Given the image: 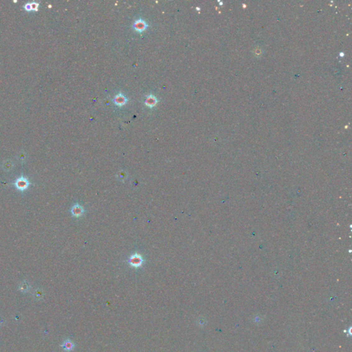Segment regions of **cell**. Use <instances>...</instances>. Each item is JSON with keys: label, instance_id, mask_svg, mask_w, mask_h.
I'll list each match as a JSON object with an SVG mask.
<instances>
[{"label": "cell", "instance_id": "cell-1", "mask_svg": "<svg viewBox=\"0 0 352 352\" xmlns=\"http://www.w3.org/2000/svg\"><path fill=\"white\" fill-rule=\"evenodd\" d=\"M147 26H148L147 24H146L145 21L142 20L141 19L136 21L134 22V24H133V28L138 32H141L142 31H144L145 29L147 28Z\"/></svg>", "mask_w": 352, "mask_h": 352}, {"label": "cell", "instance_id": "cell-2", "mask_svg": "<svg viewBox=\"0 0 352 352\" xmlns=\"http://www.w3.org/2000/svg\"><path fill=\"white\" fill-rule=\"evenodd\" d=\"M129 262L131 263V265L133 266L139 267L140 266H141V264L142 263V257L140 255H133L130 258Z\"/></svg>", "mask_w": 352, "mask_h": 352}, {"label": "cell", "instance_id": "cell-3", "mask_svg": "<svg viewBox=\"0 0 352 352\" xmlns=\"http://www.w3.org/2000/svg\"><path fill=\"white\" fill-rule=\"evenodd\" d=\"M127 102V99L122 94H118V95L116 96L114 99V103L118 106H123L125 105Z\"/></svg>", "mask_w": 352, "mask_h": 352}, {"label": "cell", "instance_id": "cell-4", "mask_svg": "<svg viewBox=\"0 0 352 352\" xmlns=\"http://www.w3.org/2000/svg\"><path fill=\"white\" fill-rule=\"evenodd\" d=\"M75 347V345L72 341L70 340H66L63 342V343L61 345V347L65 351H71L74 350Z\"/></svg>", "mask_w": 352, "mask_h": 352}, {"label": "cell", "instance_id": "cell-5", "mask_svg": "<svg viewBox=\"0 0 352 352\" xmlns=\"http://www.w3.org/2000/svg\"><path fill=\"white\" fill-rule=\"evenodd\" d=\"M158 103V100L154 95H149L146 97V99L145 100V104L146 106L149 107H154Z\"/></svg>", "mask_w": 352, "mask_h": 352}, {"label": "cell", "instance_id": "cell-6", "mask_svg": "<svg viewBox=\"0 0 352 352\" xmlns=\"http://www.w3.org/2000/svg\"><path fill=\"white\" fill-rule=\"evenodd\" d=\"M83 213V209L80 206H75L72 209V213L75 216H81Z\"/></svg>", "mask_w": 352, "mask_h": 352}, {"label": "cell", "instance_id": "cell-7", "mask_svg": "<svg viewBox=\"0 0 352 352\" xmlns=\"http://www.w3.org/2000/svg\"><path fill=\"white\" fill-rule=\"evenodd\" d=\"M39 3L36 2H30V6H31V11H37L39 8Z\"/></svg>", "mask_w": 352, "mask_h": 352}, {"label": "cell", "instance_id": "cell-8", "mask_svg": "<svg viewBox=\"0 0 352 352\" xmlns=\"http://www.w3.org/2000/svg\"><path fill=\"white\" fill-rule=\"evenodd\" d=\"M24 8L25 9V11H31V6H30V3H26L24 6Z\"/></svg>", "mask_w": 352, "mask_h": 352}]
</instances>
